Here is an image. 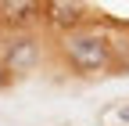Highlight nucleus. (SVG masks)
Here are the masks:
<instances>
[{
    "mask_svg": "<svg viewBox=\"0 0 129 126\" xmlns=\"http://www.w3.org/2000/svg\"><path fill=\"white\" fill-rule=\"evenodd\" d=\"M40 11H43V7H40V4H29V0H7L4 7H0L4 22H11V25H25V22L36 18Z\"/></svg>",
    "mask_w": 129,
    "mask_h": 126,
    "instance_id": "obj_4",
    "label": "nucleus"
},
{
    "mask_svg": "<svg viewBox=\"0 0 129 126\" xmlns=\"http://www.w3.org/2000/svg\"><path fill=\"white\" fill-rule=\"evenodd\" d=\"M4 72H7V69H4V61H0V79H4Z\"/></svg>",
    "mask_w": 129,
    "mask_h": 126,
    "instance_id": "obj_6",
    "label": "nucleus"
},
{
    "mask_svg": "<svg viewBox=\"0 0 129 126\" xmlns=\"http://www.w3.org/2000/svg\"><path fill=\"white\" fill-rule=\"evenodd\" d=\"M4 69L11 72H29V69H36V61H40V40L36 36H14L4 43Z\"/></svg>",
    "mask_w": 129,
    "mask_h": 126,
    "instance_id": "obj_2",
    "label": "nucleus"
},
{
    "mask_svg": "<svg viewBox=\"0 0 129 126\" xmlns=\"http://www.w3.org/2000/svg\"><path fill=\"white\" fill-rule=\"evenodd\" d=\"M43 14H47V22H50V25H57V29H72V25L83 22L86 7H83V4H72V0H50V4L43 7Z\"/></svg>",
    "mask_w": 129,
    "mask_h": 126,
    "instance_id": "obj_3",
    "label": "nucleus"
},
{
    "mask_svg": "<svg viewBox=\"0 0 129 126\" xmlns=\"http://www.w3.org/2000/svg\"><path fill=\"white\" fill-rule=\"evenodd\" d=\"M118 115H122V119H125V122H129V104H125V108H122V112H118Z\"/></svg>",
    "mask_w": 129,
    "mask_h": 126,
    "instance_id": "obj_5",
    "label": "nucleus"
},
{
    "mask_svg": "<svg viewBox=\"0 0 129 126\" xmlns=\"http://www.w3.org/2000/svg\"><path fill=\"white\" fill-rule=\"evenodd\" d=\"M64 54H68L75 72H101L111 61V43L101 33H79L64 43Z\"/></svg>",
    "mask_w": 129,
    "mask_h": 126,
    "instance_id": "obj_1",
    "label": "nucleus"
}]
</instances>
